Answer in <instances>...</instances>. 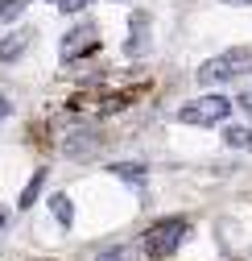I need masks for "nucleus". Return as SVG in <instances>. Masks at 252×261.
Listing matches in <instances>:
<instances>
[{
    "mask_svg": "<svg viewBox=\"0 0 252 261\" xmlns=\"http://www.w3.org/2000/svg\"><path fill=\"white\" fill-rule=\"evenodd\" d=\"M186 232H191V220L186 216H170V220H162V224H153L149 232H145V253L149 257H157V261H166V257H174L178 253V245L186 241Z\"/></svg>",
    "mask_w": 252,
    "mask_h": 261,
    "instance_id": "f257e3e1",
    "label": "nucleus"
},
{
    "mask_svg": "<svg viewBox=\"0 0 252 261\" xmlns=\"http://www.w3.org/2000/svg\"><path fill=\"white\" fill-rule=\"evenodd\" d=\"M248 71H252V50L248 46H236V50H224V54L207 58L203 67H199V83H228V79L248 75Z\"/></svg>",
    "mask_w": 252,
    "mask_h": 261,
    "instance_id": "f03ea898",
    "label": "nucleus"
},
{
    "mask_svg": "<svg viewBox=\"0 0 252 261\" xmlns=\"http://www.w3.org/2000/svg\"><path fill=\"white\" fill-rule=\"evenodd\" d=\"M228 112H232V100H228V95H199V100H191V104L178 108V120L203 128V124H219Z\"/></svg>",
    "mask_w": 252,
    "mask_h": 261,
    "instance_id": "7ed1b4c3",
    "label": "nucleus"
},
{
    "mask_svg": "<svg viewBox=\"0 0 252 261\" xmlns=\"http://www.w3.org/2000/svg\"><path fill=\"white\" fill-rule=\"evenodd\" d=\"M100 46V25L96 21H79L67 38H62V62H75V58H83V54H91Z\"/></svg>",
    "mask_w": 252,
    "mask_h": 261,
    "instance_id": "20e7f679",
    "label": "nucleus"
},
{
    "mask_svg": "<svg viewBox=\"0 0 252 261\" xmlns=\"http://www.w3.org/2000/svg\"><path fill=\"white\" fill-rule=\"evenodd\" d=\"M100 128H75V133H67V141H62V149H67V158H75V162H87L91 153L100 149Z\"/></svg>",
    "mask_w": 252,
    "mask_h": 261,
    "instance_id": "39448f33",
    "label": "nucleus"
},
{
    "mask_svg": "<svg viewBox=\"0 0 252 261\" xmlns=\"http://www.w3.org/2000/svg\"><path fill=\"white\" fill-rule=\"evenodd\" d=\"M124 54H129V58H145V54H149V17H145V13H137V17L129 21Z\"/></svg>",
    "mask_w": 252,
    "mask_h": 261,
    "instance_id": "423d86ee",
    "label": "nucleus"
},
{
    "mask_svg": "<svg viewBox=\"0 0 252 261\" xmlns=\"http://www.w3.org/2000/svg\"><path fill=\"white\" fill-rule=\"evenodd\" d=\"M29 46H34V29H29V25L13 29V34H5V38H0V62H17Z\"/></svg>",
    "mask_w": 252,
    "mask_h": 261,
    "instance_id": "0eeeda50",
    "label": "nucleus"
},
{
    "mask_svg": "<svg viewBox=\"0 0 252 261\" xmlns=\"http://www.w3.org/2000/svg\"><path fill=\"white\" fill-rule=\"evenodd\" d=\"M108 174H116L120 182H129L133 191H145V187H149V182H145V166H141V162H112Z\"/></svg>",
    "mask_w": 252,
    "mask_h": 261,
    "instance_id": "6e6552de",
    "label": "nucleus"
},
{
    "mask_svg": "<svg viewBox=\"0 0 252 261\" xmlns=\"http://www.w3.org/2000/svg\"><path fill=\"white\" fill-rule=\"evenodd\" d=\"M224 141H228L232 149H248V153H252V128H244V124H228V128H224Z\"/></svg>",
    "mask_w": 252,
    "mask_h": 261,
    "instance_id": "1a4fd4ad",
    "label": "nucleus"
},
{
    "mask_svg": "<svg viewBox=\"0 0 252 261\" xmlns=\"http://www.w3.org/2000/svg\"><path fill=\"white\" fill-rule=\"evenodd\" d=\"M50 212H54V220H58L62 228L75 224V203L67 199V195H54V199H50Z\"/></svg>",
    "mask_w": 252,
    "mask_h": 261,
    "instance_id": "9d476101",
    "label": "nucleus"
},
{
    "mask_svg": "<svg viewBox=\"0 0 252 261\" xmlns=\"http://www.w3.org/2000/svg\"><path fill=\"white\" fill-rule=\"evenodd\" d=\"M96 261H137V253H133V245H108L96 253Z\"/></svg>",
    "mask_w": 252,
    "mask_h": 261,
    "instance_id": "9b49d317",
    "label": "nucleus"
},
{
    "mask_svg": "<svg viewBox=\"0 0 252 261\" xmlns=\"http://www.w3.org/2000/svg\"><path fill=\"white\" fill-rule=\"evenodd\" d=\"M42 187H46V170H34V178H29V187L21 191V207H34V199L42 195Z\"/></svg>",
    "mask_w": 252,
    "mask_h": 261,
    "instance_id": "f8f14e48",
    "label": "nucleus"
},
{
    "mask_svg": "<svg viewBox=\"0 0 252 261\" xmlns=\"http://www.w3.org/2000/svg\"><path fill=\"white\" fill-rule=\"evenodd\" d=\"M29 0H0V21H17Z\"/></svg>",
    "mask_w": 252,
    "mask_h": 261,
    "instance_id": "ddd939ff",
    "label": "nucleus"
},
{
    "mask_svg": "<svg viewBox=\"0 0 252 261\" xmlns=\"http://www.w3.org/2000/svg\"><path fill=\"white\" fill-rule=\"evenodd\" d=\"M50 5H58L62 13H83V9L91 5V0H50Z\"/></svg>",
    "mask_w": 252,
    "mask_h": 261,
    "instance_id": "4468645a",
    "label": "nucleus"
},
{
    "mask_svg": "<svg viewBox=\"0 0 252 261\" xmlns=\"http://www.w3.org/2000/svg\"><path fill=\"white\" fill-rule=\"evenodd\" d=\"M9 112H13V100H9L5 91H0V120H9Z\"/></svg>",
    "mask_w": 252,
    "mask_h": 261,
    "instance_id": "2eb2a0df",
    "label": "nucleus"
},
{
    "mask_svg": "<svg viewBox=\"0 0 252 261\" xmlns=\"http://www.w3.org/2000/svg\"><path fill=\"white\" fill-rule=\"evenodd\" d=\"M236 104H240V108H244V112L252 116V91H244V95H240V100H236Z\"/></svg>",
    "mask_w": 252,
    "mask_h": 261,
    "instance_id": "dca6fc26",
    "label": "nucleus"
},
{
    "mask_svg": "<svg viewBox=\"0 0 252 261\" xmlns=\"http://www.w3.org/2000/svg\"><path fill=\"white\" fill-rule=\"evenodd\" d=\"M5 224H9V212H5V207H0V232H5Z\"/></svg>",
    "mask_w": 252,
    "mask_h": 261,
    "instance_id": "f3484780",
    "label": "nucleus"
},
{
    "mask_svg": "<svg viewBox=\"0 0 252 261\" xmlns=\"http://www.w3.org/2000/svg\"><path fill=\"white\" fill-rule=\"evenodd\" d=\"M224 5H252V0H224Z\"/></svg>",
    "mask_w": 252,
    "mask_h": 261,
    "instance_id": "a211bd4d",
    "label": "nucleus"
}]
</instances>
